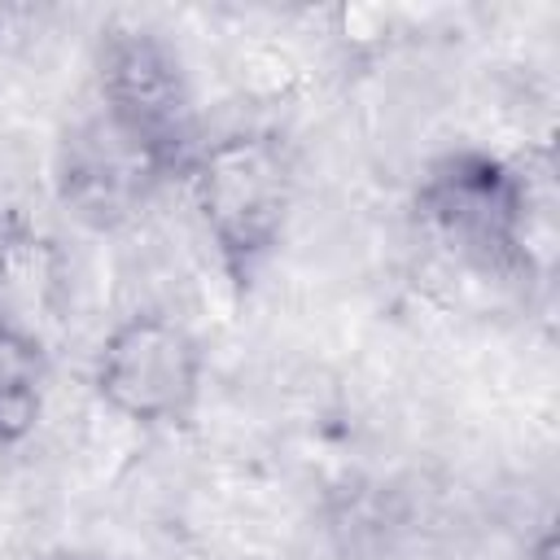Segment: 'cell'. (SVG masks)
<instances>
[{
	"label": "cell",
	"instance_id": "6da1fadb",
	"mask_svg": "<svg viewBox=\"0 0 560 560\" xmlns=\"http://www.w3.org/2000/svg\"><path fill=\"white\" fill-rule=\"evenodd\" d=\"M184 184L223 276L249 289L276 254L293 206V158L284 140L276 131H232L197 144Z\"/></svg>",
	"mask_w": 560,
	"mask_h": 560
},
{
	"label": "cell",
	"instance_id": "7a4b0ae2",
	"mask_svg": "<svg viewBox=\"0 0 560 560\" xmlns=\"http://www.w3.org/2000/svg\"><path fill=\"white\" fill-rule=\"evenodd\" d=\"M416 214L424 236L468 271L494 280H534V197L529 179L512 162L481 149L438 158L416 188Z\"/></svg>",
	"mask_w": 560,
	"mask_h": 560
},
{
	"label": "cell",
	"instance_id": "3957f363",
	"mask_svg": "<svg viewBox=\"0 0 560 560\" xmlns=\"http://www.w3.org/2000/svg\"><path fill=\"white\" fill-rule=\"evenodd\" d=\"M96 109L144 149L166 179L184 175L197 153V114L175 48L140 26H118L96 52Z\"/></svg>",
	"mask_w": 560,
	"mask_h": 560
},
{
	"label": "cell",
	"instance_id": "277c9868",
	"mask_svg": "<svg viewBox=\"0 0 560 560\" xmlns=\"http://www.w3.org/2000/svg\"><path fill=\"white\" fill-rule=\"evenodd\" d=\"M201 341L171 315H127L109 328L92 363L96 398L136 424H179L201 398Z\"/></svg>",
	"mask_w": 560,
	"mask_h": 560
},
{
	"label": "cell",
	"instance_id": "5b68a950",
	"mask_svg": "<svg viewBox=\"0 0 560 560\" xmlns=\"http://www.w3.org/2000/svg\"><path fill=\"white\" fill-rule=\"evenodd\" d=\"M162 179L166 171L144 149H136L101 109L83 118L61 144V201L92 228H118L122 219H131Z\"/></svg>",
	"mask_w": 560,
	"mask_h": 560
},
{
	"label": "cell",
	"instance_id": "8992f818",
	"mask_svg": "<svg viewBox=\"0 0 560 560\" xmlns=\"http://www.w3.org/2000/svg\"><path fill=\"white\" fill-rule=\"evenodd\" d=\"M61 262L39 236H9L0 245V332L44 346L48 328L61 319Z\"/></svg>",
	"mask_w": 560,
	"mask_h": 560
},
{
	"label": "cell",
	"instance_id": "52a82bcc",
	"mask_svg": "<svg viewBox=\"0 0 560 560\" xmlns=\"http://www.w3.org/2000/svg\"><path fill=\"white\" fill-rule=\"evenodd\" d=\"M44 407V346L0 332V446L22 442Z\"/></svg>",
	"mask_w": 560,
	"mask_h": 560
},
{
	"label": "cell",
	"instance_id": "ba28073f",
	"mask_svg": "<svg viewBox=\"0 0 560 560\" xmlns=\"http://www.w3.org/2000/svg\"><path fill=\"white\" fill-rule=\"evenodd\" d=\"M556 551H560V542H556V534L547 529L538 542H534V551H529V560H556Z\"/></svg>",
	"mask_w": 560,
	"mask_h": 560
},
{
	"label": "cell",
	"instance_id": "9c48e42d",
	"mask_svg": "<svg viewBox=\"0 0 560 560\" xmlns=\"http://www.w3.org/2000/svg\"><path fill=\"white\" fill-rule=\"evenodd\" d=\"M52 560H96V556H52Z\"/></svg>",
	"mask_w": 560,
	"mask_h": 560
}]
</instances>
